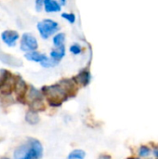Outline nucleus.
Returning a JSON list of instances; mask_svg holds the SVG:
<instances>
[{
	"label": "nucleus",
	"mask_w": 158,
	"mask_h": 159,
	"mask_svg": "<svg viewBox=\"0 0 158 159\" xmlns=\"http://www.w3.org/2000/svg\"><path fill=\"white\" fill-rule=\"evenodd\" d=\"M70 51H71L73 54L77 55V54H80V53H81L82 48H81V47H80V45H79V44H74V45H72V46H71V48H70Z\"/></svg>",
	"instance_id": "18"
},
{
	"label": "nucleus",
	"mask_w": 158,
	"mask_h": 159,
	"mask_svg": "<svg viewBox=\"0 0 158 159\" xmlns=\"http://www.w3.org/2000/svg\"><path fill=\"white\" fill-rule=\"evenodd\" d=\"M1 73H2V70H0V75H1Z\"/></svg>",
	"instance_id": "24"
},
{
	"label": "nucleus",
	"mask_w": 158,
	"mask_h": 159,
	"mask_svg": "<svg viewBox=\"0 0 158 159\" xmlns=\"http://www.w3.org/2000/svg\"><path fill=\"white\" fill-rule=\"evenodd\" d=\"M28 88L24 80H22L20 77L17 80L16 86H15V92L17 95V100L20 102H26L25 101V96L27 93Z\"/></svg>",
	"instance_id": "5"
},
{
	"label": "nucleus",
	"mask_w": 158,
	"mask_h": 159,
	"mask_svg": "<svg viewBox=\"0 0 158 159\" xmlns=\"http://www.w3.org/2000/svg\"><path fill=\"white\" fill-rule=\"evenodd\" d=\"M43 7L47 12H58L61 10V6L55 0H45L43 1Z\"/></svg>",
	"instance_id": "9"
},
{
	"label": "nucleus",
	"mask_w": 158,
	"mask_h": 159,
	"mask_svg": "<svg viewBox=\"0 0 158 159\" xmlns=\"http://www.w3.org/2000/svg\"><path fill=\"white\" fill-rule=\"evenodd\" d=\"M35 7H36V10L40 11L41 8L43 7V1H36L35 2Z\"/></svg>",
	"instance_id": "20"
},
{
	"label": "nucleus",
	"mask_w": 158,
	"mask_h": 159,
	"mask_svg": "<svg viewBox=\"0 0 158 159\" xmlns=\"http://www.w3.org/2000/svg\"><path fill=\"white\" fill-rule=\"evenodd\" d=\"M61 17L63 19H65L66 20H68L70 23H74L75 21V15L74 13H62Z\"/></svg>",
	"instance_id": "17"
},
{
	"label": "nucleus",
	"mask_w": 158,
	"mask_h": 159,
	"mask_svg": "<svg viewBox=\"0 0 158 159\" xmlns=\"http://www.w3.org/2000/svg\"><path fill=\"white\" fill-rule=\"evenodd\" d=\"M37 29L42 38L47 39L59 30V24L53 20L47 19L37 23Z\"/></svg>",
	"instance_id": "3"
},
{
	"label": "nucleus",
	"mask_w": 158,
	"mask_h": 159,
	"mask_svg": "<svg viewBox=\"0 0 158 159\" xmlns=\"http://www.w3.org/2000/svg\"><path fill=\"white\" fill-rule=\"evenodd\" d=\"M43 156V146L39 141L29 139L28 142L18 146L14 153V159H40Z\"/></svg>",
	"instance_id": "1"
},
{
	"label": "nucleus",
	"mask_w": 158,
	"mask_h": 159,
	"mask_svg": "<svg viewBox=\"0 0 158 159\" xmlns=\"http://www.w3.org/2000/svg\"><path fill=\"white\" fill-rule=\"evenodd\" d=\"M31 109L34 112H40V111H44L46 110V105L44 104V102H42V100H36L33 102H31Z\"/></svg>",
	"instance_id": "13"
},
{
	"label": "nucleus",
	"mask_w": 158,
	"mask_h": 159,
	"mask_svg": "<svg viewBox=\"0 0 158 159\" xmlns=\"http://www.w3.org/2000/svg\"><path fill=\"white\" fill-rule=\"evenodd\" d=\"M129 159H139V158H134V157H131V158H129Z\"/></svg>",
	"instance_id": "23"
},
{
	"label": "nucleus",
	"mask_w": 158,
	"mask_h": 159,
	"mask_svg": "<svg viewBox=\"0 0 158 159\" xmlns=\"http://www.w3.org/2000/svg\"><path fill=\"white\" fill-rule=\"evenodd\" d=\"M58 64V62L57 61H53V60H46L45 61H43V62H41V65L43 66V67H45V68H49V67H53V66H55V65H57Z\"/></svg>",
	"instance_id": "19"
},
{
	"label": "nucleus",
	"mask_w": 158,
	"mask_h": 159,
	"mask_svg": "<svg viewBox=\"0 0 158 159\" xmlns=\"http://www.w3.org/2000/svg\"><path fill=\"white\" fill-rule=\"evenodd\" d=\"M25 120L27 123H29L30 125H36L39 122V116L37 115V113L34 112V111H29L26 113L25 115Z\"/></svg>",
	"instance_id": "12"
},
{
	"label": "nucleus",
	"mask_w": 158,
	"mask_h": 159,
	"mask_svg": "<svg viewBox=\"0 0 158 159\" xmlns=\"http://www.w3.org/2000/svg\"><path fill=\"white\" fill-rule=\"evenodd\" d=\"M150 153H151V150L146 145H142L139 149V156L140 157H148L150 155Z\"/></svg>",
	"instance_id": "16"
},
{
	"label": "nucleus",
	"mask_w": 158,
	"mask_h": 159,
	"mask_svg": "<svg viewBox=\"0 0 158 159\" xmlns=\"http://www.w3.org/2000/svg\"><path fill=\"white\" fill-rule=\"evenodd\" d=\"M52 41H53V44L55 47H57V48L61 47V46H63V43L65 41V34L63 33H59L53 37Z\"/></svg>",
	"instance_id": "15"
},
{
	"label": "nucleus",
	"mask_w": 158,
	"mask_h": 159,
	"mask_svg": "<svg viewBox=\"0 0 158 159\" xmlns=\"http://www.w3.org/2000/svg\"><path fill=\"white\" fill-rule=\"evenodd\" d=\"M25 58L28 61H34V62H40V63L45 61L46 60H47V56L45 54L39 53L37 51H31V52L26 53L25 54Z\"/></svg>",
	"instance_id": "10"
},
{
	"label": "nucleus",
	"mask_w": 158,
	"mask_h": 159,
	"mask_svg": "<svg viewBox=\"0 0 158 159\" xmlns=\"http://www.w3.org/2000/svg\"><path fill=\"white\" fill-rule=\"evenodd\" d=\"M1 38L9 47H13L16 43V41L19 39V34L16 31L13 30H6L2 33Z\"/></svg>",
	"instance_id": "6"
},
{
	"label": "nucleus",
	"mask_w": 158,
	"mask_h": 159,
	"mask_svg": "<svg viewBox=\"0 0 158 159\" xmlns=\"http://www.w3.org/2000/svg\"><path fill=\"white\" fill-rule=\"evenodd\" d=\"M0 61L7 65L13 66V67H20L22 62L18 58L13 57L12 55H8L6 53H0Z\"/></svg>",
	"instance_id": "7"
},
{
	"label": "nucleus",
	"mask_w": 158,
	"mask_h": 159,
	"mask_svg": "<svg viewBox=\"0 0 158 159\" xmlns=\"http://www.w3.org/2000/svg\"><path fill=\"white\" fill-rule=\"evenodd\" d=\"M98 159H111V157L108 156V155H102V156L99 157Z\"/></svg>",
	"instance_id": "21"
},
{
	"label": "nucleus",
	"mask_w": 158,
	"mask_h": 159,
	"mask_svg": "<svg viewBox=\"0 0 158 159\" xmlns=\"http://www.w3.org/2000/svg\"><path fill=\"white\" fill-rule=\"evenodd\" d=\"M73 80L75 84H79V85H82L83 87H85L90 82V73L86 70L82 71L76 76H74L73 78Z\"/></svg>",
	"instance_id": "8"
},
{
	"label": "nucleus",
	"mask_w": 158,
	"mask_h": 159,
	"mask_svg": "<svg viewBox=\"0 0 158 159\" xmlns=\"http://www.w3.org/2000/svg\"><path fill=\"white\" fill-rule=\"evenodd\" d=\"M85 157H86L85 151L80 149H75L68 155L67 159H84Z\"/></svg>",
	"instance_id": "14"
},
{
	"label": "nucleus",
	"mask_w": 158,
	"mask_h": 159,
	"mask_svg": "<svg viewBox=\"0 0 158 159\" xmlns=\"http://www.w3.org/2000/svg\"><path fill=\"white\" fill-rule=\"evenodd\" d=\"M43 95L47 98V102L50 106L59 107L68 99V95L60 84L43 87L41 89Z\"/></svg>",
	"instance_id": "2"
},
{
	"label": "nucleus",
	"mask_w": 158,
	"mask_h": 159,
	"mask_svg": "<svg viewBox=\"0 0 158 159\" xmlns=\"http://www.w3.org/2000/svg\"><path fill=\"white\" fill-rule=\"evenodd\" d=\"M154 154H155V156H156V157H158V145L154 148Z\"/></svg>",
	"instance_id": "22"
},
{
	"label": "nucleus",
	"mask_w": 158,
	"mask_h": 159,
	"mask_svg": "<svg viewBox=\"0 0 158 159\" xmlns=\"http://www.w3.org/2000/svg\"><path fill=\"white\" fill-rule=\"evenodd\" d=\"M3 159H7V158H3Z\"/></svg>",
	"instance_id": "25"
},
{
	"label": "nucleus",
	"mask_w": 158,
	"mask_h": 159,
	"mask_svg": "<svg viewBox=\"0 0 158 159\" xmlns=\"http://www.w3.org/2000/svg\"><path fill=\"white\" fill-rule=\"evenodd\" d=\"M38 48V43L36 38L29 33H25L22 34L20 41V49L25 52L34 51Z\"/></svg>",
	"instance_id": "4"
},
{
	"label": "nucleus",
	"mask_w": 158,
	"mask_h": 159,
	"mask_svg": "<svg viewBox=\"0 0 158 159\" xmlns=\"http://www.w3.org/2000/svg\"><path fill=\"white\" fill-rule=\"evenodd\" d=\"M65 55V47L64 45L61 46V47H59L57 48L56 49H53L51 50L50 52V57H51V60L55 61H61Z\"/></svg>",
	"instance_id": "11"
}]
</instances>
